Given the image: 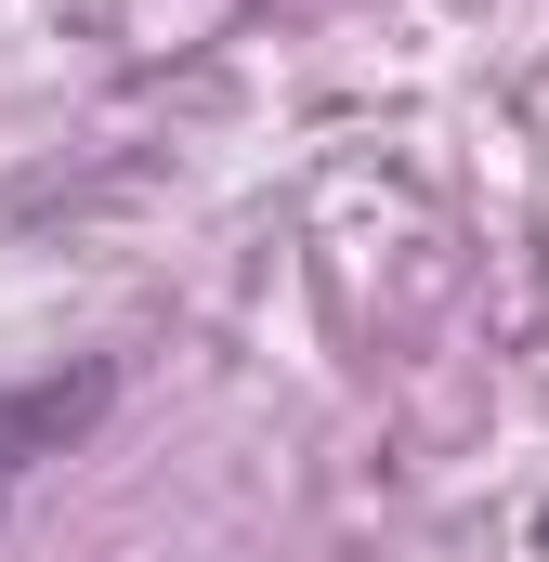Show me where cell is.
<instances>
[{
	"instance_id": "cell-1",
	"label": "cell",
	"mask_w": 549,
	"mask_h": 562,
	"mask_svg": "<svg viewBox=\"0 0 549 562\" xmlns=\"http://www.w3.org/2000/svg\"><path fill=\"white\" fill-rule=\"evenodd\" d=\"M105 393H119V367H53V380H13L0 393V510H13V484L40 458H66L79 431L105 419Z\"/></svg>"
}]
</instances>
